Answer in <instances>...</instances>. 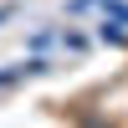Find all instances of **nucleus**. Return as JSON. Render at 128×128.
Returning a JSON list of instances; mask_svg holds the SVG:
<instances>
[{
  "instance_id": "nucleus-1",
  "label": "nucleus",
  "mask_w": 128,
  "mask_h": 128,
  "mask_svg": "<svg viewBox=\"0 0 128 128\" xmlns=\"http://www.w3.org/2000/svg\"><path fill=\"white\" fill-rule=\"evenodd\" d=\"M5 16H10V10H0V20H5Z\"/></svg>"
}]
</instances>
